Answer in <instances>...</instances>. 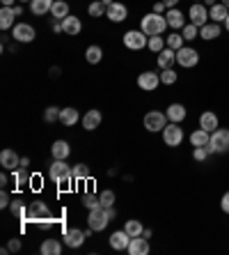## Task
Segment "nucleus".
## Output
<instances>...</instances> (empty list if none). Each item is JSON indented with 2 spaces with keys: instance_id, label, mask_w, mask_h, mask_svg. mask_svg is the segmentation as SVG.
Wrapping results in <instances>:
<instances>
[{
  "instance_id": "c85d7f7f",
  "label": "nucleus",
  "mask_w": 229,
  "mask_h": 255,
  "mask_svg": "<svg viewBox=\"0 0 229 255\" xmlns=\"http://www.w3.org/2000/svg\"><path fill=\"white\" fill-rule=\"evenodd\" d=\"M53 2H55V0H33V2H30V12L37 14V16H44V14L51 12Z\"/></svg>"
},
{
  "instance_id": "49530a36",
  "label": "nucleus",
  "mask_w": 229,
  "mask_h": 255,
  "mask_svg": "<svg viewBox=\"0 0 229 255\" xmlns=\"http://www.w3.org/2000/svg\"><path fill=\"white\" fill-rule=\"evenodd\" d=\"M209 147H195L193 149V159H195V161H206V159H209Z\"/></svg>"
},
{
  "instance_id": "39448f33",
  "label": "nucleus",
  "mask_w": 229,
  "mask_h": 255,
  "mask_svg": "<svg viewBox=\"0 0 229 255\" xmlns=\"http://www.w3.org/2000/svg\"><path fill=\"white\" fill-rule=\"evenodd\" d=\"M144 129L147 131H151V134H158V131H163L165 127H167V115L161 113V110H149V113L144 115Z\"/></svg>"
},
{
  "instance_id": "603ef678",
  "label": "nucleus",
  "mask_w": 229,
  "mask_h": 255,
  "mask_svg": "<svg viewBox=\"0 0 229 255\" xmlns=\"http://www.w3.org/2000/svg\"><path fill=\"white\" fill-rule=\"evenodd\" d=\"M165 9H167L165 2H156V5H154V12H156V14H165Z\"/></svg>"
},
{
  "instance_id": "58836bf2",
  "label": "nucleus",
  "mask_w": 229,
  "mask_h": 255,
  "mask_svg": "<svg viewBox=\"0 0 229 255\" xmlns=\"http://www.w3.org/2000/svg\"><path fill=\"white\" fill-rule=\"evenodd\" d=\"M105 9H108V7L103 5V0H94V2H92V5L87 7V12H90V16H94V19H98V16H103Z\"/></svg>"
},
{
  "instance_id": "cd10ccee",
  "label": "nucleus",
  "mask_w": 229,
  "mask_h": 255,
  "mask_svg": "<svg viewBox=\"0 0 229 255\" xmlns=\"http://www.w3.org/2000/svg\"><path fill=\"white\" fill-rule=\"evenodd\" d=\"M78 120H80V115L76 108H62V110H60V122H62L65 127H73Z\"/></svg>"
},
{
  "instance_id": "9b49d317",
  "label": "nucleus",
  "mask_w": 229,
  "mask_h": 255,
  "mask_svg": "<svg viewBox=\"0 0 229 255\" xmlns=\"http://www.w3.org/2000/svg\"><path fill=\"white\" fill-rule=\"evenodd\" d=\"M87 239V232L85 230H78V228H69L65 230V244L69 249H80Z\"/></svg>"
},
{
  "instance_id": "f3484780",
  "label": "nucleus",
  "mask_w": 229,
  "mask_h": 255,
  "mask_svg": "<svg viewBox=\"0 0 229 255\" xmlns=\"http://www.w3.org/2000/svg\"><path fill=\"white\" fill-rule=\"evenodd\" d=\"M129 244H131V235H129L126 230H117V232L110 235V246L115 251H126Z\"/></svg>"
},
{
  "instance_id": "a18cd8bd",
  "label": "nucleus",
  "mask_w": 229,
  "mask_h": 255,
  "mask_svg": "<svg viewBox=\"0 0 229 255\" xmlns=\"http://www.w3.org/2000/svg\"><path fill=\"white\" fill-rule=\"evenodd\" d=\"M83 205H85L87 209H97V207H101V200H98V195L87 193L85 198H83Z\"/></svg>"
},
{
  "instance_id": "37998d69",
  "label": "nucleus",
  "mask_w": 229,
  "mask_h": 255,
  "mask_svg": "<svg viewBox=\"0 0 229 255\" xmlns=\"http://www.w3.org/2000/svg\"><path fill=\"white\" fill-rule=\"evenodd\" d=\"M60 110H62V108H58V106H48V108L44 110V122H48V124L58 122V120H60Z\"/></svg>"
},
{
  "instance_id": "6e6d98bb",
  "label": "nucleus",
  "mask_w": 229,
  "mask_h": 255,
  "mask_svg": "<svg viewBox=\"0 0 229 255\" xmlns=\"http://www.w3.org/2000/svg\"><path fill=\"white\" fill-rule=\"evenodd\" d=\"M7 182H9V180H7V175L2 173V175H0V184H2V186H7Z\"/></svg>"
},
{
  "instance_id": "412c9836",
  "label": "nucleus",
  "mask_w": 229,
  "mask_h": 255,
  "mask_svg": "<svg viewBox=\"0 0 229 255\" xmlns=\"http://www.w3.org/2000/svg\"><path fill=\"white\" fill-rule=\"evenodd\" d=\"M165 115H167V120H170V122L181 124V122L186 120V106H183V104H170L167 110H165Z\"/></svg>"
},
{
  "instance_id": "0eeeda50",
  "label": "nucleus",
  "mask_w": 229,
  "mask_h": 255,
  "mask_svg": "<svg viewBox=\"0 0 229 255\" xmlns=\"http://www.w3.org/2000/svg\"><path fill=\"white\" fill-rule=\"evenodd\" d=\"M181 141H183V129L179 127L177 122H170V124L163 129V143L167 147H179Z\"/></svg>"
},
{
  "instance_id": "79ce46f5",
  "label": "nucleus",
  "mask_w": 229,
  "mask_h": 255,
  "mask_svg": "<svg viewBox=\"0 0 229 255\" xmlns=\"http://www.w3.org/2000/svg\"><path fill=\"white\" fill-rule=\"evenodd\" d=\"M165 41H167V46L172 48V51H179V48H183V35H179V33H174V35H170V37H165Z\"/></svg>"
},
{
  "instance_id": "e2e57ef3",
  "label": "nucleus",
  "mask_w": 229,
  "mask_h": 255,
  "mask_svg": "<svg viewBox=\"0 0 229 255\" xmlns=\"http://www.w3.org/2000/svg\"><path fill=\"white\" fill-rule=\"evenodd\" d=\"M19 2H33V0H19Z\"/></svg>"
},
{
  "instance_id": "ddd939ff",
  "label": "nucleus",
  "mask_w": 229,
  "mask_h": 255,
  "mask_svg": "<svg viewBox=\"0 0 229 255\" xmlns=\"http://www.w3.org/2000/svg\"><path fill=\"white\" fill-rule=\"evenodd\" d=\"M51 216V209L48 205L41 200H34L30 207H28V219L26 221H41V219H48Z\"/></svg>"
},
{
  "instance_id": "c9c22d12",
  "label": "nucleus",
  "mask_w": 229,
  "mask_h": 255,
  "mask_svg": "<svg viewBox=\"0 0 229 255\" xmlns=\"http://www.w3.org/2000/svg\"><path fill=\"white\" fill-rule=\"evenodd\" d=\"M124 230L129 232L131 237H140L144 232V228H142V221H135V219H131V221H126L124 223Z\"/></svg>"
},
{
  "instance_id": "f03ea898",
  "label": "nucleus",
  "mask_w": 229,
  "mask_h": 255,
  "mask_svg": "<svg viewBox=\"0 0 229 255\" xmlns=\"http://www.w3.org/2000/svg\"><path fill=\"white\" fill-rule=\"evenodd\" d=\"M48 175H51V180L55 182V184H71V182H76L73 180V168L65 159H55V161L48 166Z\"/></svg>"
},
{
  "instance_id": "a878e982",
  "label": "nucleus",
  "mask_w": 229,
  "mask_h": 255,
  "mask_svg": "<svg viewBox=\"0 0 229 255\" xmlns=\"http://www.w3.org/2000/svg\"><path fill=\"white\" fill-rule=\"evenodd\" d=\"M227 14H229V9L223 5V2H216L213 7H209V19L213 21V23H225Z\"/></svg>"
},
{
  "instance_id": "2eb2a0df",
  "label": "nucleus",
  "mask_w": 229,
  "mask_h": 255,
  "mask_svg": "<svg viewBox=\"0 0 229 255\" xmlns=\"http://www.w3.org/2000/svg\"><path fill=\"white\" fill-rule=\"evenodd\" d=\"M165 19H167V26L172 28V30H183V26H186V16L181 14V9H177V7H172V9H167L165 12Z\"/></svg>"
},
{
  "instance_id": "680f3d73",
  "label": "nucleus",
  "mask_w": 229,
  "mask_h": 255,
  "mask_svg": "<svg viewBox=\"0 0 229 255\" xmlns=\"http://www.w3.org/2000/svg\"><path fill=\"white\" fill-rule=\"evenodd\" d=\"M223 5H225V7H227V9H229V0H223Z\"/></svg>"
},
{
  "instance_id": "20e7f679",
  "label": "nucleus",
  "mask_w": 229,
  "mask_h": 255,
  "mask_svg": "<svg viewBox=\"0 0 229 255\" xmlns=\"http://www.w3.org/2000/svg\"><path fill=\"white\" fill-rule=\"evenodd\" d=\"M110 212L108 207H97V209H90V216H87V225H90L94 232H101L105 230V225L110 223Z\"/></svg>"
},
{
  "instance_id": "dca6fc26",
  "label": "nucleus",
  "mask_w": 229,
  "mask_h": 255,
  "mask_svg": "<svg viewBox=\"0 0 229 255\" xmlns=\"http://www.w3.org/2000/svg\"><path fill=\"white\" fill-rule=\"evenodd\" d=\"M105 16H108L112 23H122V21H126V16H129V9H126V5H122V2H112V5L105 9Z\"/></svg>"
},
{
  "instance_id": "13d9d810",
  "label": "nucleus",
  "mask_w": 229,
  "mask_h": 255,
  "mask_svg": "<svg viewBox=\"0 0 229 255\" xmlns=\"http://www.w3.org/2000/svg\"><path fill=\"white\" fill-rule=\"evenodd\" d=\"M14 12H16V16H21V12H23V7H21V5H14Z\"/></svg>"
},
{
  "instance_id": "4468645a",
  "label": "nucleus",
  "mask_w": 229,
  "mask_h": 255,
  "mask_svg": "<svg viewBox=\"0 0 229 255\" xmlns=\"http://www.w3.org/2000/svg\"><path fill=\"white\" fill-rule=\"evenodd\" d=\"M0 166H2V168L5 170H14V168H19L21 166V156L16 154V152H14V149H2V152H0Z\"/></svg>"
},
{
  "instance_id": "3c124183",
  "label": "nucleus",
  "mask_w": 229,
  "mask_h": 255,
  "mask_svg": "<svg viewBox=\"0 0 229 255\" xmlns=\"http://www.w3.org/2000/svg\"><path fill=\"white\" fill-rule=\"evenodd\" d=\"M53 33H65V30H62V19H53Z\"/></svg>"
},
{
  "instance_id": "b1692460",
  "label": "nucleus",
  "mask_w": 229,
  "mask_h": 255,
  "mask_svg": "<svg viewBox=\"0 0 229 255\" xmlns=\"http://www.w3.org/2000/svg\"><path fill=\"white\" fill-rule=\"evenodd\" d=\"M199 127L206 129L209 134H213V131L218 129V115L213 113V110H204L202 117H199Z\"/></svg>"
},
{
  "instance_id": "2f4dec72",
  "label": "nucleus",
  "mask_w": 229,
  "mask_h": 255,
  "mask_svg": "<svg viewBox=\"0 0 229 255\" xmlns=\"http://www.w3.org/2000/svg\"><path fill=\"white\" fill-rule=\"evenodd\" d=\"M12 180L16 186H26L28 182H30V175H28V168L26 166H19V168L12 170Z\"/></svg>"
},
{
  "instance_id": "a211bd4d",
  "label": "nucleus",
  "mask_w": 229,
  "mask_h": 255,
  "mask_svg": "<svg viewBox=\"0 0 229 255\" xmlns=\"http://www.w3.org/2000/svg\"><path fill=\"white\" fill-rule=\"evenodd\" d=\"M129 253L131 255H147L149 253V242H147V237H131V244H129Z\"/></svg>"
},
{
  "instance_id": "4d7b16f0",
  "label": "nucleus",
  "mask_w": 229,
  "mask_h": 255,
  "mask_svg": "<svg viewBox=\"0 0 229 255\" xmlns=\"http://www.w3.org/2000/svg\"><path fill=\"white\" fill-rule=\"evenodd\" d=\"M2 2V7H14V0H0Z\"/></svg>"
},
{
  "instance_id": "f704fd0d",
  "label": "nucleus",
  "mask_w": 229,
  "mask_h": 255,
  "mask_svg": "<svg viewBox=\"0 0 229 255\" xmlns=\"http://www.w3.org/2000/svg\"><path fill=\"white\" fill-rule=\"evenodd\" d=\"M9 209H12V214L16 216V219H21V221H26V219H28V207H26V202H21V200H12Z\"/></svg>"
},
{
  "instance_id": "1a4fd4ad",
  "label": "nucleus",
  "mask_w": 229,
  "mask_h": 255,
  "mask_svg": "<svg viewBox=\"0 0 229 255\" xmlns=\"http://www.w3.org/2000/svg\"><path fill=\"white\" fill-rule=\"evenodd\" d=\"M188 19L190 23H195L197 28H202L209 23V9H206V5L204 2H195V5L188 9Z\"/></svg>"
},
{
  "instance_id": "4be33fe9",
  "label": "nucleus",
  "mask_w": 229,
  "mask_h": 255,
  "mask_svg": "<svg viewBox=\"0 0 229 255\" xmlns=\"http://www.w3.org/2000/svg\"><path fill=\"white\" fill-rule=\"evenodd\" d=\"M174 62H177V51H172L170 46H165L163 51L158 53V67L161 69H170Z\"/></svg>"
},
{
  "instance_id": "0e129e2a",
  "label": "nucleus",
  "mask_w": 229,
  "mask_h": 255,
  "mask_svg": "<svg viewBox=\"0 0 229 255\" xmlns=\"http://www.w3.org/2000/svg\"><path fill=\"white\" fill-rule=\"evenodd\" d=\"M197 2H204V0H197Z\"/></svg>"
},
{
  "instance_id": "bb28decb",
  "label": "nucleus",
  "mask_w": 229,
  "mask_h": 255,
  "mask_svg": "<svg viewBox=\"0 0 229 255\" xmlns=\"http://www.w3.org/2000/svg\"><path fill=\"white\" fill-rule=\"evenodd\" d=\"M199 37L202 39H206V41H211V39H218L220 37V23H206V26H202L199 28Z\"/></svg>"
},
{
  "instance_id": "c756f323",
  "label": "nucleus",
  "mask_w": 229,
  "mask_h": 255,
  "mask_svg": "<svg viewBox=\"0 0 229 255\" xmlns=\"http://www.w3.org/2000/svg\"><path fill=\"white\" fill-rule=\"evenodd\" d=\"M14 16H16L14 7H2V9H0V28H2V30H9V28L14 26Z\"/></svg>"
},
{
  "instance_id": "6e6552de",
  "label": "nucleus",
  "mask_w": 229,
  "mask_h": 255,
  "mask_svg": "<svg viewBox=\"0 0 229 255\" xmlns=\"http://www.w3.org/2000/svg\"><path fill=\"white\" fill-rule=\"evenodd\" d=\"M177 62H179V67H183V69H193L197 62H199V53H197L195 48L183 46L177 51Z\"/></svg>"
},
{
  "instance_id": "e433bc0d",
  "label": "nucleus",
  "mask_w": 229,
  "mask_h": 255,
  "mask_svg": "<svg viewBox=\"0 0 229 255\" xmlns=\"http://www.w3.org/2000/svg\"><path fill=\"white\" fill-rule=\"evenodd\" d=\"M165 46H167V41H165L161 35H156V37H149V44H147V48H149V51H154V53H161Z\"/></svg>"
},
{
  "instance_id": "c03bdc74",
  "label": "nucleus",
  "mask_w": 229,
  "mask_h": 255,
  "mask_svg": "<svg viewBox=\"0 0 229 255\" xmlns=\"http://www.w3.org/2000/svg\"><path fill=\"white\" fill-rule=\"evenodd\" d=\"M98 200H101V207H112L115 205V191L105 188L103 193H98Z\"/></svg>"
},
{
  "instance_id": "09e8293b",
  "label": "nucleus",
  "mask_w": 229,
  "mask_h": 255,
  "mask_svg": "<svg viewBox=\"0 0 229 255\" xmlns=\"http://www.w3.org/2000/svg\"><path fill=\"white\" fill-rule=\"evenodd\" d=\"M7 249H9V253H16V251H21V239H9Z\"/></svg>"
},
{
  "instance_id": "5701e85b",
  "label": "nucleus",
  "mask_w": 229,
  "mask_h": 255,
  "mask_svg": "<svg viewBox=\"0 0 229 255\" xmlns=\"http://www.w3.org/2000/svg\"><path fill=\"white\" fill-rule=\"evenodd\" d=\"M62 30H65V35H78L80 30H83V23H80V19H76V16H66V19H62Z\"/></svg>"
},
{
  "instance_id": "423d86ee",
  "label": "nucleus",
  "mask_w": 229,
  "mask_h": 255,
  "mask_svg": "<svg viewBox=\"0 0 229 255\" xmlns=\"http://www.w3.org/2000/svg\"><path fill=\"white\" fill-rule=\"evenodd\" d=\"M147 37H149V35H144L142 30H129V33L124 35V46L129 48V51H142V48H147V44H149Z\"/></svg>"
},
{
  "instance_id": "f257e3e1",
  "label": "nucleus",
  "mask_w": 229,
  "mask_h": 255,
  "mask_svg": "<svg viewBox=\"0 0 229 255\" xmlns=\"http://www.w3.org/2000/svg\"><path fill=\"white\" fill-rule=\"evenodd\" d=\"M165 28H170V26H167V19H165V14L151 12V14H147V16H142V19H140V30H142L144 35H149V37L163 35Z\"/></svg>"
},
{
  "instance_id": "6ab92c4d",
  "label": "nucleus",
  "mask_w": 229,
  "mask_h": 255,
  "mask_svg": "<svg viewBox=\"0 0 229 255\" xmlns=\"http://www.w3.org/2000/svg\"><path fill=\"white\" fill-rule=\"evenodd\" d=\"M98 124H101V110L92 108V110H87V113L83 115V129L94 131V129H98Z\"/></svg>"
},
{
  "instance_id": "72a5a7b5",
  "label": "nucleus",
  "mask_w": 229,
  "mask_h": 255,
  "mask_svg": "<svg viewBox=\"0 0 229 255\" xmlns=\"http://www.w3.org/2000/svg\"><path fill=\"white\" fill-rule=\"evenodd\" d=\"M101 58H103V51H101V46H87L85 60L90 62V65H98V62H101Z\"/></svg>"
},
{
  "instance_id": "f8f14e48",
  "label": "nucleus",
  "mask_w": 229,
  "mask_h": 255,
  "mask_svg": "<svg viewBox=\"0 0 229 255\" xmlns=\"http://www.w3.org/2000/svg\"><path fill=\"white\" fill-rule=\"evenodd\" d=\"M12 37L16 41H21V44H28V41H33L34 37H37V33H34V28L30 26V23H16Z\"/></svg>"
},
{
  "instance_id": "473e14b6",
  "label": "nucleus",
  "mask_w": 229,
  "mask_h": 255,
  "mask_svg": "<svg viewBox=\"0 0 229 255\" xmlns=\"http://www.w3.org/2000/svg\"><path fill=\"white\" fill-rule=\"evenodd\" d=\"M41 253L44 255H60L62 253V244H60L58 239H44V244H41Z\"/></svg>"
},
{
  "instance_id": "7ed1b4c3",
  "label": "nucleus",
  "mask_w": 229,
  "mask_h": 255,
  "mask_svg": "<svg viewBox=\"0 0 229 255\" xmlns=\"http://www.w3.org/2000/svg\"><path fill=\"white\" fill-rule=\"evenodd\" d=\"M209 152L211 154H227L229 152V129H216L211 134V141H209Z\"/></svg>"
},
{
  "instance_id": "864d4df0",
  "label": "nucleus",
  "mask_w": 229,
  "mask_h": 255,
  "mask_svg": "<svg viewBox=\"0 0 229 255\" xmlns=\"http://www.w3.org/2000/svg\"><path fill=\"white\" fill-rule=\"evenodd\" d=\"M48 74H51V78H58V76L62 74V69H60V67H51V72H48Z\"/></svg>"
},
{
  "instance_id": "052dcab7",
  "label": "nucleus",
  "mask_w": 229,
  "mask_h": 255,
  "mask_svg": "<svg viewBox=\"0 0 229 255\" xmlns=\"http://www.w3.org/2000/svg\"><path fill=\"white\" fill-rule=\"evenodd\" d=\"M225 28L229 30V14H227V19H225Z\"/></svg>"
},
{
  "instance_id": "ea45409f",
  "label": "nucleus",
  "mask_w": 229,
  "mask_h": 255,
  "mask_svg": "<svg viewBox=\"0 0 229 255\" xmlns=\"http://www.w3.org/2000/svg\"><path fill=\"white\" fill-rule=\"evenodd\" d=\"M181 35H183V39H186V41L197 39V37H199V28H197L195 23H186L183 30H181Z\"/></svg>"
},
{
  "instance_id": "bf43d9fd",
  "label": "nucleus",
  "mask_w": 229,
  "mask_h": 255,
  "mask_svg": "<svg viewBox=\"0 0 229 255\" xmlns=\"http://www.w3.org/2000/svg\"><path fill=\"white\" fill-rule=\"evenodd\" d=\"M204 5H206V7H213V5H216V0H204Z\"/></svg>"
},
{
  "instance_id": "5fc2aeb1",
  "label": "nucleus",
  "mask_w": 229,
  "mask_h": 255,
  "mask_svg": "<svg viewBox=\"0 0 229 255\" xmlns=\"http://www.w3.org/2000/svg\"><path fill=\"white\" fill-rule=\"evenodd\" d=\"M165 5H167V9H172V7H177L179 5V0H163Z\"/></svg>"
},
{
  "instance_id": "7c9ffc66",
  "label": "nucleus",
  "mask_w": 229,
  "mask_h": 255,
  "mask_svg": "<svg viewBox=\"0 0 229 255\" xmlns=\"http://www.w3.org/2000/svg\"><path fill=\"white\" fill-rule=\"evenodd\" d=\"M51 16L53 19H66L69 16V2L65 0H55L51 7Z\"/></svg>"
},
{
  "instance_id": "9d476101",
  "label": "nucleus",
  "mask_w": 229,
  "mask_h": 255,
  "mask_svg": "<svg viewBox=\"0 0 229 255\" xmlns=\"http://www.w3.org/2000/svg\"><path fill=\"white\" fill-rule=\"evenodd\" d=\"M158 85H161V74H156V72H142L137 76V87L144 90V92H151Z\"/></svg>"
},
{
  "instance_id": "8fccbe9b",
  "label": "nucleus",
  "mask_w": 229,
  "mask_h": 255,
  "mask_svg": "<svg viewBox=\"0 0 229 255\" xmlns=\"http://www.w3.org/2000/svg\"><path fill=\"white\" fill-rule=\"evenodd\" d=\"M220 209H223L225 214H229V191L223 195V200H220Z\"/></svg>"
},
{
  "instance_id": "aec40b11",
  "label": "nucleus",
  "mask_w": 229,
  "mask_h": 255,
  "mask_svg": "<svg viewBox=\"0 0 229 255\" xmlns=\"http://www.w3.org/2000/svg\"><path fill=\"white\" fill-rule=\"evenodd\" d=\"M209 141H211V134L206 131V129H195L193 134H190V145L193 147H206L209 145Z\"/></svg>"
},
{
  "instance_id": "393cba45",
  "label": "nucleus",
  "mask_w": 229,
  "mask_h": 255,
  "mask_svg": "<svg viewBox=\"0 0 229 255\" xmlns=\"http://www.w3.org/2000/svg\"><path fill=\"white\" fill-rule=\"evenodd\" d=\"M51 154L53 159H66V156L71 154V145L66 141H55L51 145Z\"/></svg>"
},
{
  "instance_id": "4c0bfd02",
  "label": "nucleus",
  "mask_w": 229,
  "mask_h": 255,
  "mask_svg": "<svg viewBox=\"0 0 229 255\" xmlns=\"http://www.w3.org/2000/svg\"><path fill=\"white\" fill-rule=\"evenodd\" d=\"M179 81V74L177 72H174V69H163V72H161V83H163V85H174V83Z\"/></svg>"
},
{
  "instance_id": "de8ad7c7",
  "label": "nucleus",
  "mask_w": 229,
  "mask_h": 255,
  "mask_svg": "<svg viewBox=\"0 0 229 255\" xmlns=\"http://www.w3.org/2000/svg\"><path fill=\"white\" fill-rule=\"evenodd\" d=\"M9 205H12V198H9L7 191H2V193H0V207L5 209V207H9Z\"/></svg>"
},
{
  "instance_id": "a19ab883",
  "label": "nucleus",
  "mask_w": 229,
  "mask_h": 255,
  "mask_svg": "<svg viewBox=\"0 0 229 255\" xmlns=\"http://www.w3.org/2000/svg\"><path fill=\"white\" fill-rule=\"evenodd\" d=\"M73 180H76V182L90 180V168H87L85 163H78V166H73Z\"/></svg>"
}]
</instances>
